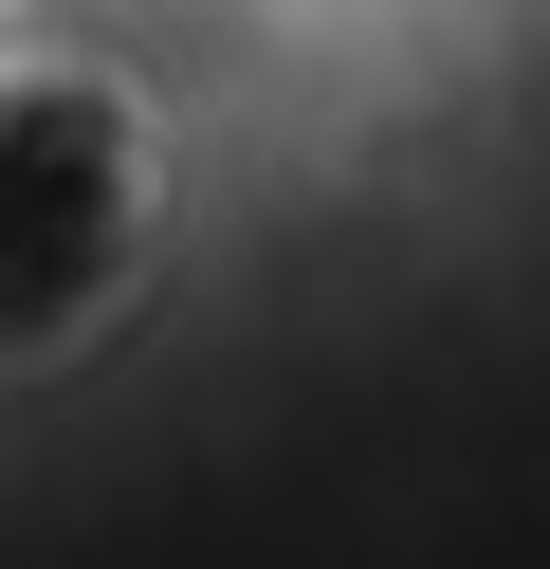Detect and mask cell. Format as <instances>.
Here are the masks:
<instances>
[{"instance_id": "obj_1", "label": "cell", "mask_w": 550, "mask_h": 569, "mask_svg": "<svg viewBox=\"0 0 550 569\" xmlns=\"http://www.w3.org/2000/svg\"><path fill=\"white\" fill-rule=\"evenodd\" d=\"M166 258V111L129 92V56L37 38L0 56V368H56Z\"/></svg>"}]
</instances>
